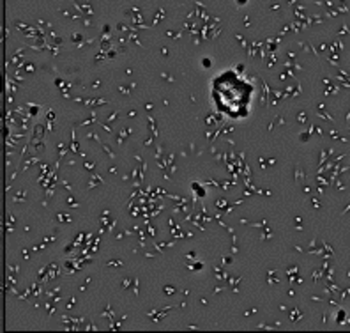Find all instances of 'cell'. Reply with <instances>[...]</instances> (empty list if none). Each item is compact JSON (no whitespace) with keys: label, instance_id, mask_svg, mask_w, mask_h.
<instances>
[{"label":"cell","instance_id":"6da1fadb","mask_svg":"<svg viewBox=\"0 0 350 333\" xmlns=\"http://www.w3.org/2000/svg\"><path fill=\"white\" fill-rule=\"evenodd\" d=\"M213 98L214 105L223 116L230 119H241L248 116L253 87L234 71H226L214 80Z\"/></svg>","mask_w":350,"mask_h":333}]
</instances>
